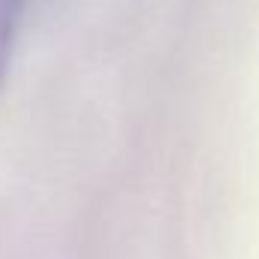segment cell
Wrapping results in <instances>:
<instances>
[{
	"label": "cell",
	"mask_w": 259,
	"mask_h": 259,
	"mask_svg": "<svg viewBox=\"0 0 259 259\" xmlns=\"http://www.w3.org/2000/svg\"><path fill=\"white\" fill-rule=\"evenodd\" d=\"M24 3L27 0H0V78H3V69L12 52V39L18 30V18L24 12Z\"/></svg>",
	"instance_id": "6da1fadb"
}]
</instances>
